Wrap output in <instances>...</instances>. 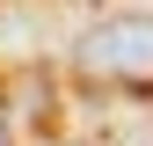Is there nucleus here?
I'll use <instances>...</instances> for the list:
<instances>
[{
  "label": "nucleus",
  "instance_id": "1",
  "mask_svg": "<svg viewBox=\"0 0 153 146\" xmlns=\"http://www.w3.org/2000/svg\"><path fill=\"white\" fill-rule=\"evenodd\" d=\"M73 66L88 73V80H153V15H109V22H95L80 44H73Z\"/></svg>",
  "mask_w": 153,
  "mask_h": 146
},
{
  "label": "nucleus",
  "instance_id": "2",
  "mask_svg": "<svg viewBox=\"0 0 153 146\" xmlns=\"http://www.w3.org/2000/svg\"><path fill=\"white\" fill-rule=\"evenodd\" d=\"M0 146H7V110H0Z\"/></svg>",
  "mask_w": 153,
  "mask_h": 146
}]
</instances>
